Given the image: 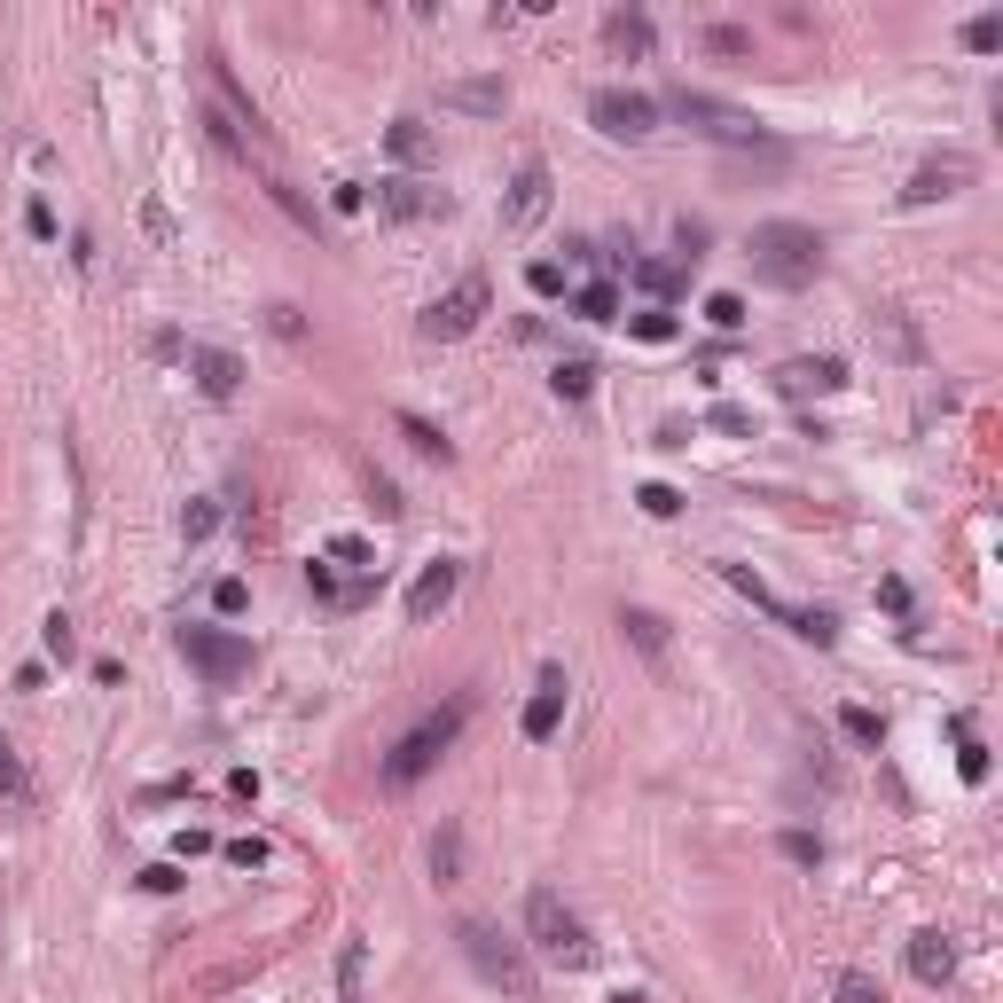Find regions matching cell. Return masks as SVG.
Segmentation results:
<instances>
[{"label":"cell","instance_id":"obj_1","mask_svg":"<svg viewBox=\"0 0 1003 1003\" xmlns=\"http://www.w3.org/2000/svg\"><path fill=\"white\" fill-rule=\"evenodd\" d=\"M745 259H753V275L769 291H807L815 275H824L832 243H824V228H807V220H761L753 243H745Z\"/></svg>","mask_w":1003,"mask_h":1003},{"label":"cell","instance_id":"obj_2","mask_svg":"<svg viewBox=\"0 0 1003 1003\" xmlns=\"http://www.w3.org/2000/svg\"><path fill=\"white\" fill-rule=\"evenodd\" d=\"M471 706H479L471 690H455L447 706H431V713H424V721L408 729V738H400V745L385 753V769H377V776H385V792H408V784H424V776H431V769H439V761L455 753V738H463Z\"/></svg>","mask_w":1003,"mask_h":1003},{"label":"cell","instance_id":"obj_3","mask_svg":"<svg viewBox=\"0 0 1003 1003\" xmlns=\"http://www.w3.org/2000/svg\"><path fill=\"white\" fill-rule=\"evenodd\" d=\"M659 118H682L698 142H721V149H761L769 142V126L745 103H721V95H706V86H667Z\"/></svg>","mask_w":1003,"mask_h":1003},{"label":"cell","instance_id":"obj_4","mask_svg":"<svg viewBox=\"0 0 1003 1003\" xmlns=\"http://www.w3.org/2000/svg\"><path fill=\"white\" fill-rule=\"evenodd\" d=\"M455 941H463V957H471V972H479L487 988L533 995V949H525V941H510V933L487 926V918H463V926H455Z\"/></svg>","mask_w":1003,"mask_h":1003},{"label":"cell","instance_id":"obj_5","mask_svg":"<svg viewBox=\"0 0 1003 1003\" xmlns=\"http://www.w3.org/2000/svg\"><path fill=\"white\" fill-rule=\"evenodd\" d=\"M525 949H541V957H550V964H565V972L596 957L588 926L565 909V894H550V886H533V894H525Z\"/></svg>","mask_w":1003,"mask_h":1003},{"label":"cell","instance_id":"obj_6","mask_svg":"<svg viewBox=\"0 0 1003 1003\" xmlns=\"http://www.w3.org/2000/svg\"><path fill=\"white\" fill-rule=\"evenodd\" d=\"M173 651L189 659L205 682H243L251 675V635H236V627H180Z\"/></svg>","mask_w":1003,"mask_h":1003},{"label":"cell","instance_id":"obj_7","mask_svg":"<svg viewBox=\"0 0 1003 1003\" xmlns=\"http://www.w3.org/2000/svg\"><path fill=\"white\" fill-rule=\"evenodd\" d=\"M588 126L604 142H651L659 134V103L635 95V86H596V95H588Z\"/></svg>","mask_w":1003,"mask_h":1003},{"label":"cell","instance_id":"obj_8","mask_svg":"<svg viewBox=\"0 0 1003 1003\" xmlns=\"http://www.w3.org/2000/svg\"><path fill=\"white\" fill-rule=\"evenodd\" d=\"M487 306H494L487 275H463V283H455L447 299H431V306H424V322H416V330H424L431 345H455V337H471V330L487 322Z\"/></svg>","mask_w":1003,"mask_h":1003},{"label":"cell","instance_id":"obj_9","mask_svg":"<svg viewBox=\"0 0 1003 1003\" xmlns=\"http://www.w3.org/2000/svg\"><path fill=\"white\" fill-rule=\"evenodd\" d=\"M447 212H455V197L431 189V180H416V173L377 180V220H393V228H408V220H447Z\"/></svg>","mask_w":1003,"mask_h":1003},{"label":"cell","instance_id":"obj_10","mask_svg":"<svg viewBox=\"0 0 1003 1003\" xmlns=\"http://www.w3.org/2000/svg\"><path fill=\"white\" fill-rule=\"evenodd\" d=\"M972 149H941V157H926L918 173H909V189H901V205L918 212V205H949V197H964L972 189Z\"/></svg>","mask_w":1003,"mask_h":1003},{"label":"cell","instance_id":"obj_11","mask_svg":"<svg viewBox=\"0 0 1003 1003\" xmlns=\"http://www.w3.org/2000/svg\"><path fill=\"white\" fill-rule=\"evenodd\" d=\"M550 197H557L550 165H541V157H525V165L510 173V189H502V228H510V236L541 228V212H550Z\"/></svg>","mask_w":1003,"mask_h":1003},{"label":"cell","instance_id":"obj_12","mask_svg":"<svg viewBox=\"0 0 1003 1003\" xmlns=\"http://www.w3.org/2000/svg\"><path fill=\"white\" fill-rule=\"evenodd\" d=\"M565 667H541V682H533V698H525V713H518V729H525V745H550L557 738V721H565Z\"/></svg>","mask_w":1003,"mask_h":1003},{"label":"cell","instance_id":"obj_13","mask_svg":"<svg viewBox=\"0 0 1003 1003\" xmlns=\"http://www.w3.org/2000/svg\"><path fill=\"white\" fill-rule=\"evenodd\" d=\"M839 385H847V361H839V353H800V361H784V369H776V393H784V400L839 393Z\"/></svg>","mask_w":1003,"mask_h":1003},{"label":"cell","instance_id":"obj_14","mask_svg":"<svg viewBox=\"0 0 1003 1003\" xmlns=\"http://www.w3.org/2000/svg\"><path fill=\"white\" fill-rule=\"evenodd\" d=\"M455 588H463V565H455V557H431V565L416 573V588H408V619L431 627V619L455 604Z\"/></svg>","mask_w":1003,"mask_h":1003},{"label":"cell","instance_id":"obj_15","mask_svg":"<svg viewBox=\"0 0 1003 1003\" xmlns=\"http://www.w3.org/2000/svg\"><path fill=\"white\" fill-rule=\"evenodd\" d=\"M189 377H197L212 400H236V393H243V361L220 353V345H189Z\"/></svg>","mask_w":1003,"mask_h":1003},{"label":"cell","instance_id":"obj_16","mask_svg":"<svg viewBox=\"0 0 1003 1003\" xmlns=\"http://www.w3.org/2000/svg\"><path fill=\"white\" fill-rule=\"evenodd\" d=\"M439 103H447V111H479V118H494V111L510 103V86H502V79H447Z\"/></svg>","mask_w":1003,"mask_h":1003},{"label":"cell","instance_id":"obj_17","mask_svg":"<svg viewBox=\"0 0 1003 1003\" xmlns=\"http://www.w3.org/2000/svg\"><path fill=\"white\" fill-rule=\"evenodd\" d=\"M385 149H393V165H431V157H439V142H431L424 118H393V126H385Z\"/></svg>","mask_w":1003,"mask_h":1003},{"label":"cell","instance_id":"obj_18","mask_svg":"<svg viewBox=\"0 0 1003 1003\" xmlns=\"http://www.w3.org/2000/svg\"><path fill=\"white\" fill-rule=\"evenodd\" d=\"M619 635H627V644H635V651H644L651 667L667 659V619H659V612H644V604H627V612H619Z\"/></svg>","mask_w":1003,"mask_h":1003},{"label":"cell","instance_id":"obj_19","mask_svg":"<svg viewBox=\"0 0 1003 1003\" xmlns=\"http://www.w3.org/2000/svg\"><path fill=\"white\" fill-rule=\"evenodd\" d=\"M909 972H918L926 988H941V980L957 972V949H949V933H918V941H909Z\"/></svg>","mask_w":1003,"mask_h":1003},{"label":"cell","instance_id":"obj_20","mask_svg":"<svg viewBox=\"0 0 1003 1003\" xmlns=\"http://www.w3.org/2000/svg\"><path fill=\"white\" fill-rule=\"evenodd\" d=\"M393 431H400V439H408L416 455H431V463H455V439H447V431H439L431 416H416V408H400V416H393Z\"/></svg>","mask_w":1003,"mask_h":1003},{"label":"cell","instance_id":"obj_21","mask_svg":"<svg viewBox=\"0 0 1003 1003\" xmlns=\"http://www.w3.org/2000/svg\"><path fill=\"white\" fill-rule=\"evenodd\" d=\"M604 40L619 55H651V17L644 9H619V17H604Z\"/></svg>","mask_w":1003,"mask_h":1003},{"label":"cell","instance_id":"obj_22","mask_svg":"<svg viewBox=\"0 0 1003 1003\" xmlns=\"http://www.w3.org/2000/svg\"><path fill=\"white\" fill-rule=\"evenodd\" d=\"M550 393H557V400H588V393H596V361H581V353H573V361H557Z\"/></svg>","mask_w":1003,"mask_h":1003},{"label":"cell","instance_id":"obj_23","mask_svg":"<svg viewBox=\"0 0 1003 1003\" xmlns=\"http://www.w3.org/2000/svg\"><path fill=\"white\" fill-rule=\"evenodd\" d=\"M839 729H847V745H863V753H878V745H886V721H878L870 706H847V713H839Z\"/></svg>","mask_w":1003,"mask_h":1003},{"label":"cell","instance_id":"obj_24","mask_svg":"<svg viewBox=\"0 0 1003 1003\" xmlns=\"http://www.w3.org/2000/svg\"><path fill=\"white\" fill-rule=\"evenodd\" d=\"M706 322H713L721 337H738L753 314H745V299H738V291H713V299H706Z\"/></svg>","mask_w":1003,"mask_h":1003},{"label":"cell","instance_id":"obj_25","mask_svg":"<svg viewBox=\"0 0 1003 1003\" xmlns=\"http://www.w3.org/2000/svg\"><path fill=\"white\" fill-rule=\"evenodd\" d=\"M455 870H463V832L447 824V832L431 839V878H439V886H455Z\"/></svg>","mask_w":1003,"mask_h":1003},{"label":"cell","instance_id":"obj_26","mask_svg":"<svg viewBox=\"0 0 1003 1003\" xmlns=\"http://www.w3.org/2000/svg\"><path fill=\"white\" fill-rule=\"evenodd\" d=\"M322 557H330V565H353V573H377V550H369V541H361V533H337Z\"/></svg>","mask_w":1003,"mask_h":1003},{"label":"cell","instance_id":"obj_27","mask_svg":"<svg viewBox=\"0 0 1003 1003\" xmlns=\"http://www.w3.org/2000/svg\"><path fill=\"white\" fill-rule=\"evenodd\" d=\"M573 314H581V322H612V314H619V291H612V283H588V291H573Z\"/></svg>","mask_w":1003,"mask_h":1003},{"label":"cell","instance_id":"obj_28","mask_svg":"<svg viewBox=\"0 0 1003 1003\" xmlns=\"http://www.w3.org/2000/svg\"><path fill=\"white\" fill-rule=\"evenodd\" d=\"M212 525H220V502H212V494H205V502H189V510H180V541H189V550H197V541H205Z\"/></svg>","mask_w":1003,"mask_h":1003},{"label":"cell","instance_id":"obj_29","mask_svg":"<svg viewBox=\"0 0 1003 1003\" xmlns=\"http://www.w3.org/2000/svg\"><path fill=\"white\" fill-rule=\"evenodd\" d=\"M267 197H275V205H283V212H291V220H299V228H306V236H314V228H322V220H314V205H306V197H299V189H291V180H267Z\"/></svg>","mask_w":1003,"mask_h":1003},{"label":"cell","instance_id":"obj_30","mask_svg":"<svg viewBox=\"0 0 1003 1003\" xmlns=\"http://www.w3.org/2000/svg\"><path fill=\"white\" fill-rule=\"evenodd\" d=\"M698 40H706L713 55H745V48H753V32H745V24H706Z\"/></svg>","mask_w":1003,"mask_h":1003},{"label":"cell","instance_id":"obj_31","mask_svg":"<svg viewBox=\"0 0 1003 1003\" xmlns=\"http://www.w3.org/2000/svg\"><path fill=\"white\" fill-rule=\"evenodd\" d=\"M964 48H972V55H995V48H1003V17H972V24H964Z\"/></svg>","mask_w":1003,"mask_h":1003},{"label":"cell","instance_id":"obj_32","mask_svg":"<svg viewBox=\"0 0 1003 1003\" xmlns=\"http://www.w3.org/2000/svg\"><path fill=\"white\" fill-rule=\"evenodd\" d=\"M525 283H533V299H557V291H565V267H557V259H533Z\"/></svg>","mask_w":1003,"mask_h":1003},{"label":"cell","instance_id":"obj_33","mask_svg":"<svg viewBox=\"0 0 1003 1003\" xmlns=\"http://www.w3.org/2000/svg\"><path fill=\"white\" fill-rule=\"evenodd\" d=\"M776 847H784V855H792L800 870H815V863H824V839H815V832H784Z\"/></svg>","mask_w":1003,"mask_h":1003},{"label":"cell","instance_id":"obj_34","mask_svg":"<svg viewBox=\"0 0 1003 1003\" xmlns=\"http://www.w3.org/2000/svg\"><path fill=\"white\" fill-rule=\"evenodd\" d=\"M957 745H964V753H957V769H964V784H988V753L972 745V729H964V721H957Z\"/></svg>","mask_w":1003,"mask_h":1003},{"label":"cell","instance_id":"obj_35","mask_svg":"<svg viewBox=\"0 0 1003 1003\" xmlns=\"http://www.w3.org/2000/svg\"><path fill=\"white\" fill-rule=\"evenodd\" d=\"M635 283H644L651 299H675V291H682V275H675V267H659V259H651V267H635Z\"/></svg>","mask_w":1003,"mask_h":1003},{"label":"cell","instance_id":"obj_36","mask_svg":"<svg viewBox=\"0 0 1003 1003\" xmlns=\"http://www.w3.org/2000/svg\"><path fill=\"white\" fill-rule=\"evenodd\" d=\"M369 510H377V518H400V510H408V502H400V487H393L385 471H369Z\"/></svg>","mask_w":1003,"mask_h":1003},{"label":"cell","instance_id":"obj_37","mask_svg":"<svg viewBox=\"0 0 1003 1003\" xmlns=\"http://www.w3.org/2000/svg\"><path fill=\"white\" fill-rule=\"evenodd\" d=\"M839 1003H886V988L870 972H839Z\"/></svg>","mask_w":1003,"mask_h":1003},{"label":"cell","instance_id":"obj_38","mask_svg":"<svg viewBox=\"0 0 1003 1003\" xmlns=\"http://www.w3.org/2000/svg\"><path fill=\"white\" fill-rule=\"evenodd\" d=\"M267 330H275V337H306V314L291 299H275V306H267Z\"/></svg>","mask_w":1003,"mask_h":1003},{"label":"cell","instance_id":"obj_39","mask_svg":"<svg viewBox=\"0 0 1003 1003\" xmlns=\"http://www.w3.org/2000/svg\"><path fill=\"white\" fill-rule=\"evenodd\" d=\"M675 330H682V322H675L667 306H659V314H635V337H644V345H667Z\"/></svg>","mask_w":1003,"mask_h":1003},{"label":"cell","instance_id":"obj_40","mask_svg":"<svg viewBox=\"0 0 1003 1003\" xmlns=\"http://www.w3.org/2000/svg\"><path fill=\"white\" fill-rule=\"evenodd\" d=\"M635 502H644L651 518H682V494H675V487H659V479H651L644 494H635Z\"/></svg>","mask_w":1003,"mask_h":1003},{"label":"cell","instance_id":"obj_41","mask_svg":"<svg viewBox=\"0 0 1003 1003\" xmlns=\"http://www.w3.org/2000/svg\"><path fill=\"white\" fill-rule=\"evenodd\" d=\"M243 604H251V588H243L236 573H228V581H212V612H228V619H236Z\"/></svg>","mask_w":1003,"mask_h":1003},{"label":"cell","instance_id":"obj_42","mask_svg":"<svg viewBox=\"0 0 1003 1003\" xmlns=\"http://www.w3.org/2000/svg\"><path fill=\"white\" fill-rule=\"evenodd\" d=\"M713 431H753V408H738V400H713V416H706Z\"/></svg>","mask_w":1003,"mask_h":1003},{"label":"cell","instance_id":"obj_43","mask_svg":"<svg viewBox=\"0 0 1003 1003\" xmlns=\"http://www.w3.org/2000/svg\"><path fill=\"white\" fill-rule=\"evenodd\" d=\"M142 894H180V863H149L142 870Z\"/></svg>","mask_w":1003,"mask_h":1003},{"label":"cell","instance_id":"obj_44","mask_svg":"<svg viewBox=\"0 0 1003 1003\" xmlns=\"http://www.w3.org/2000/svg\"><path fill=\"white\" fill-rule=\"evenodd\" d=\"M361 205H369V189H361V180H337V189H330V212H345V220H353Z\"/></svg>","mask_w":1003,"mask_h":1003},{"label":"cell","instance_id":"obj_45","mask_svg":"<svg viewBox=\"0 0 1003 1003\" xmlns=\"http://www.w3.org/2000/svg\"><path fill=\"white\" fill-rule=\"evenodd\" d=\"M48 651H55V659H71V651H79V635H71V619H63V612H48Z\"/></svg>","mask_w":1003,"mask_h":1003},{"label":"cell","instance_id":"obj_46","mask_svg":"<svg viewBox=\"0 0 1003 1003\" xmlns=\"http://www.w3.org/2000/svg\"><path fill=\"white\" fill-rule=\"evenodd\" d=\"M228 863H236V870H259V863H267V839H228Z\"/></svg>","mask_w":1003,"mask_h":1003},{"label":"cell","instance_id":"obj_47","mask_svg":"<svg viewBox=\"0 0 1003 1003\" xmlns=\"http://www.w3.org/2000/svg\"><path fill=\"white\" fill-rule=\"evenodd\" d=\"M24 228H32V236H55V212H48V205L32 197V205H24Z\"/></svg>","mask_w":1003,"mask_h":1003},{"label":"cell","instance_id":"obj_48","mask_svg":"<svg viewBox=\"0 0 1003 1003\" xmlns=\"http://www.w3.org/2000/svg\"><path fill=\"white\" fill-rule=\"evenodd\" d=\"M0 784H17V761H9V745H0Z\"/></svg>","mask_w":1003,"mask_h":1003}]
</instances>
